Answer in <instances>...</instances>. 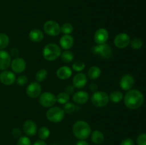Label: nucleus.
Here are the masks:
<instances>
[{"mask_svg":"<svg viewBox=\"0 0 146 145\" xmlns=\"http://www.w3.org/2000/svg\"><path fill=\"white\" fill-rule=\"evenodd\" d=\"M124 104L128 109H135L141 107L144 102L142 92L138 90H130L123 97Z\"/></svg>","mask_w":146,"mask_h":145,"instance_id":"f257e3e1","label":"nucleus"},{"mask_svg":"<svg viewBox=\"0 0 146 145\" xmlns=\"http://www.w3.org/2000/svg\"><path fill=\"white\" fill-rule=\"evenodd\" d=\"M72 132L76 137L81 140H84L91 134V128L88 122L84 120H78L73 125Z\"/></svg>","mask_w":146,"mask_h":145,"instance_id":"f03ea898","label":"nucleus"},{"mask_svg":"<svg viewBox=\"0 0 146 145\" xmlns=\"http://www.w3.org/2000/svg\"><path fill=\"white\" fill-rule=\"evenodd\" d=\"M61 49L60 46L54 43L46 44L43 48V57L48 61H55L61 55Z\"/></svg>","mask_w":146,"mask_h":145,"instance_id":"7ed1b4c3","label":"nucleus"},{"mask_svg":"<svg viewBox=\"0 0 146 145\" xmlns=\"http://www.w3.org/2000/svg\"><path fill=\"white\" fill-rule=\"evenodd\" d=\"M91 53L104 59H109L113 56V50L109 44H97L91 49Z\"/></svg>","mask_w":146,"mask_h":145,"instance_id":"20e7f679","label":"nucleus"},{"mask_svg":"<svg viewBox=\"0 0 146 145\" xmlns=\"http://www.w3.org/2000/svg\"><path fill=\"white\" fill-rule=\"evenodd\" d=\"M109 95L103 91H96L91 97V102L96 107H104L109 102Z\"/></svg>","mask_w":146,"mask_h":145,"instance_id":"39448f33","label":"nucleus"},{"mask_svg":"<svg viewBox=\"0 0 146 145\" xmlns=\"http://www.w3.org/2000/svg\"><path fill=\"white\" fill-rule=\"evenodd\" d=\"M47 119L53 123H58L64 119L65 112L62 108L59 107H51L47 110L46 114Z\"/></svg>","mask_w":146,"mask_h":145,"instance_id":"423d86ee","label":"nucleus"},{"mask_svg":"<svg viewBox=\"0 0 146 145\" xmlns=\"http://www.w3.org/2000/svg\"><path fill=\"white\" fill-rule=\"evenodd\" d=\"M38 102L44 107L49 108L54 106L56 102V96L52 92H45L39 95Z\"/></svg>","mask_w":146,"mask_h":145,"instance_id":"0eeeda50","label":"nucleus"},{"mask_svg":"<svg viewBox=\"0 0 146 145\" xmlns=\"http://www.w3.org/2000/svg\"><path fill=\"white\" fill-rule=\"evenodd\" d=\"M44 31L47 35L51 36H56L61 33V26L54 20H48L44 24Z\"/></svg>","mask_w":146,"mask_h":145,"instance_id":"6e6552de","label":"nucleus"},{"mask_svg":"<svg viewBox=\"0 0 146 145\" xmlns=\"http://www.w3.org/2000/svg\"><path fill=\"white\" fill-rule=\"evenodd\" d=\"M131 42V38L125 33H121L114 38V45L118 48H124L128 46Z\"/></svg>","mask_w":146,"mask_h":145,"instance_id":"1a4fd4ad","label":"nucleus"},{"mask_svg":"<svg viewBox=\"0 0 146 145\" xmlns=\"http://www.w3.org/2000/svg\"><path fill=\"white\" fill-rule=\"evenodd\" d=\"M41 92V86L38 82H32L27 86L26 93L31 98H36L39 97Z\"/></svg>","mask_w":146,"mask_h":145,"instance_id":"9d476101","label":"nucleus"},{"mask_svg":"<svg viewBox=\"0 0 146 145\" xmlns=\"http://www.w3.org/2000/svg\"><path fill=\"white\" fill-rule=\"evenodd\" d=\"M11 68L13 72L16 73H21L24 72L27 67L26 61L23 58L17 57L14 58L11 63Z\"/></svg>","mask_w":146,"mask_h":145,"instance_id":"9b49d317","label":"nucleus"},{"mask_svg":"<svg viewBox=\"0 0 146 145\" xmlns=\"http://www.w3.org/2000/svg\"><path fill=\"white\" fill-rule=\"evenodd\" d=\"M135 83V80L131 74H125L120 80V87L123 90L128 91L131 90Z\"/></svg>","mask_w":146,"mask_h":145,"instance_id":"f8f14e48","label":"nucleus"},{"mask_svg":"<svg viewBox=\"0 0 146 145\" xmlns=\"http://www.w3.org/2000/svg\"><path fill=\"white\" fill-rule=\"evenodd\" d=\"M16 75L9 71H4L0 73V82L5 85H11L15 82Z\"/></svg>","mask_w":146,"mask_h":145,"instance_id":"ddd939ff","label":"nucleus"},{"mask_svg":"<svg viewBox=\"0 0 146 145\" xmlns=\"http://www.w3.org/2000/svg\"><path fill=\"white\" fill-rule=\"evenodd\" d=\"M23 130L27 136H32L37 134L38 127H37L36 124L34 121L28 119L25 121L23 125Z\"/></svg>","mask_w":146,"mask_h":145,"instance_id":"4468645a","label":"nucleus"},{"mask_svg":"<svg viewBox=\"0 0 146 145\" xmlns=\"http://www.w3.org/2000/svg\"><path fill=\"white\" fill-rule=\"evenodd\" d=\"M108 31L104 28H100L94 34V41L97 44H106L108 39Z\"/></svg>","mask_w":146,"mask_h":145,"instance_id":"2eb2a0df","label":"nucleus"},{"mask_svg":"<svg viewBox=\"0 0 146 145\" xmlns=\"http://www.w3.org/2000/svg\"><path fill=\"white\" fill-rule=\"evenodd\" d=\"M11 63V55L7 51L0 50V70L6 71L9 68Z\"/></svg>","mask_w":146,"mask_h":145,"instance_id":"dca6fc26","label":"nucleus"},{"mask_svg":"<svg viewBox=\"0 0 146 145\" xmlns=\"http://www.w3.org/2000/svg\"><path fill=\"white\" fill-rule=\"evenodd\" d=\"M88 82V79H87V76L83 72H78L76 75H74V78H73V85L74 88H82Z\"/></svg>","mask_w":146,"mask_h":145,"instance_id":"f3484780","label":"nucleus"},{"mask_svg":"<svg viewBox=\"0 0 146 145\" xmlns=\"http://www.w3.org/2000/svg\"><path fill=\"white\" fill-rule=\"evenodd\" d=\"M88 100H89V95L86 91H78L73 95V101L75 103L79 104V105H84L86 103Z\"/></svg>","mask_w":146,"mask_h":145,"instance_id":"a211bd4d","label":"nucleus"},{"mask_svg":"<svg viewBox=\"0 0 146 145\" xmlns=\"http://www.w3.org/2000/svg\"><path fill=\"white\" fill-rule=\"evenodd\" d=\"M74 37L71 35H64L59 40L60 46L64 50H69L74 45Z\"/></svg>","mask_w":146,"mask_h":145,"instance_id":"6ab92c4d","label":"nucleus"},{"mask_svg":"<svg viewBox=\"0 0 146 145\" xmlns=\"http://www.w3.org/2000/svg\"><path fill=\"white\" fill-rule=\"evenodd\" d=\"M72 75V70L68 66H61L57 70L56 75L59 79L67 80Z\"/></svg>","mask_w":146,"mask_h":145,"instance_id":"aec40b11","label":"nucleus"},{"mask_svg":"<svg viewBox=\"0 0 146 145\" xmlns=\"http://www.w3.org/2000/svg\"><path fill=\"white\" fill-rule=\"evenodd\" d=\"M44 33L40 29H37V28L31 30L29 34V39L34 43H38L41 41L44 38Z\"/></svg>","mask_w":146,"mask_h":145,"instance_id":"412c9836","label":"nucleus"},{"mask_svg":"<svg viewBox=\"0 0 146 145\" xmlns=\"http://www.w3.org/2000/svg\"><path fill=\"white\" fill-rule=\"evenodd\" d=\"M91 141L96 144H101L104 141V135L101 131L95 130L91 134Z\"/></svg>","mask_w":146,"mask_h":145,"instance_id":"4be33fe9","label":"nucleus"},{"mask_svg":"<svg viewBox=\"0 0 146 145\" xmlns=\"http://www.w3.org/2000/svg\"><path fill=\"white\" fill-rule=\"evenodd\" d=\"M101 75V70L98 66H92L88 71V78L91 80L98 79Z\"/></svg>","mask_w":146,"mask_h":145,"instance_id":"5701e85b","label":"nucleus"},{"mask_svg":"<svg viewBox=\"0 0 146 145\" xmlns=\"http://www.w3.org/2000/svg\"><path fill=\"white\" fill-rule=\"evenodd\" d=\"M123 94L119 90L113 91L109 95V100L113 103H118L123 99Z\"/></svg>","mask_w":146,"mask_h":145,"instance_id":"b1692460","label":"nucleus"},{"mask_svg":"<svg viewBox=\"0 0 146 145\" xmlns=\"http://www.w3.org/2000/svg\"><path fill=\"white\" fill-rule=\"evenodd\" d=\"M61 58L64 63H71V61H74V55L72 51H69V50H65L63 51L61 53Z\"/></svg>","mask_w":146,"mask_h":145,"instance_id":"393cba45","label":"nucleus"},{"mask_svg":"<svg viewBox=\"0 0 146 145\" xmlns=\"http://www.w3.org/2000/svg\"><path fill=\"white\" fill-rule=\"evenodd\" d=\"M37 134L41 140H45V139H48L49 136L50 130L47 127H41L40 129H38Z\"/></svg>","mask_w":146,"mask_h":145,"instance_id":"a878e982","label":"nucleus"},{"mask_svg":"<svg viewBox=\"0 0 146 145\" xmlns=\"http://www.w3.org/2000/svg\"><path fill=\"white\" fill-rule=\"evenodd\" d=\"M47 76H48V72H47V71L46 69L42 68V69H40L37 71L35 75V78L37 82H44L46 79Z\"/></svg>","mask_w":146,"mask_h":145,"instance_id":"bb28decb","label":"nucleus"},{"mask_svg":"<svg viewBox=\"0 0 146 145\" xmlns=\"http://www.w3.org/2000/svg\"><path fill=\"white\" fill-rule=\"evenodd\" d=\"M9 44V38L4 33H0V50L7 48Z\"/></svg>","mask_w":146,"mask_h":145,"instance_id":"cd10ccee","label":"nucleus"},{"mask_svg":"<svg viewBox=\"0 0 146 145\" xmlns=\"http://www.w3.org/2000/svg\"><path fill=\"white\" fill-rule=\"evenodd\" d=\"M69 95L65 92H60L56 96V102H58L59 104H61V105H65L69 101Z\"/></svg>","mask_w":146,"mask_h":145,"instance_id":"c85d7f7f","label":"nucleus"},{"mask_svg":"<svg viewBox=\"0 0 146 145\" xmlns=\"http://www.w3.org/2000/svg\"><path fill=\"white\" fill-rule=\"evenodd\" d=\"M74 31V27L70 23H65L61 27V31L64 35H70Z\"/></svg>","mask_w":146,"mask_h":145,"instance_id":"c756f323","label":"nucleus"},{"mask_svg":"<svg viewBox=\"0 0 146 145\" xmlns=\"http://www.w3.org/2000/svg\"><path fill=\"white\" fill-rule=\"evenodd\" d=\"M85 63L81 61H75V62L72 64L73 70L76 71V72H81V71H82L85 68Z\"/></svg>","mask_w":146,"mask_h":145,"instance_id":"7c9ffc66","label":"nucleus"},{"mask_svg":"<svg viewBox=\"0 0 146 145\" xmlns=\"http://www.w3.org/2000/svg\"><path fill=\"white\" fill-rule=\"evenodd\" d=\"M76 108V105H74V103L68 102L67 103H66L65 105H64V111L66 113L71 114L73 113V112H75Z\"/></svg>","mask_w":146,"mask_h":145,"instance_id":"2f4dec72","label":"nucleus"},{"mask_svg":"<svg viewBox=\"0 0 146 145\" xmlns=\"http://www.w3.org/2000/svg\"><path fill=\"white\" fill-rule=\"evenodd\" d=\"M130 44H131V47H132L133 49L137 50V49H140V48L142 47L143 42L140 38H133L132 41H131Z\"/></svg>","mask_w":146,"mask_h":145,"instance_id":"473e14b6","label":"nucleus"},{"mask_svg":"<svg viewBox=\"0 0 146 145\" xmlns=\"http://www.w3.org/2000/svg\"><path fill=\"white\" fill-rule=\"evenodd\" d=\"M17 145H31V142L29 137L26 136H21L19 138Z\"/></svg>","mask_w":146,"mask_h":145,"instance_id":"72a5a7b5","label":"nucleus"},{"mask_svg":"<svg viewBox=\"0 0 146 145\" xmlns=\"http://www.w3.org/2000/svg\"><path fill=\"white\" fill-rule=\"evenodd\" d=\"M16 81H17V84L19 85H20V86H24V85H25L28 82V78L26 75H21L17 78Z\"/></svg>","mask_w":146,"mask_h":145,"instance_id":"f704fd0d","label":"nucleus"},{"mask_svg":"<svg viewBox=\"0 0 146 145\" xmlns=\"http://www.w3.org/2000/svg\"><path fill=\"white\" fill-rule=\"evenodd\" d=\"M138 145H146V134H141L137 138Z\"/></svg>","mask_w":146,"mask_h":145,"instance_id":"c9c22d12","label":"nucleus"},{"mask_svg":"<svg viewBox=\"0 0 146 145\" xmlns=\"http://www.w3.org/2000/svg\"><path fill=\"white\" fill-rule=\"evenodd\" d=\"M11 134L14 138H19L21 136V131L19 128H14L11 131Z\"/></svg>","mask_w":146,"mask_h":145,"instance_id":"e433bc0d","label":"nucleus"},{"mask_svg":"<svg viewBox=\"0 0 146 145\" xmlns=\"http://www.w3.org/2000/svg\"><path fill=\"white\" fill-rule=\"evenodd\" d=\"M120 145H135V144H134V141L132 139L127 138V139H123Z\"/></svg>","mask_w":146,"mask_h":145,"instance_id":"4c0bfd02","label":"nucleus"},{"mask_svg":"<svg viewBox=\"0 0 146 145\" xmlns=\"http://www.w3.org/2000/svg\"><path fill=\"white\" fill-rule=\"evenodd\" d=\"M10 54H11V56L16 57V58H17V57L19 56V51L18 48H13L11 50Z\"/></svg>","mask_w":146,"mask_h":145,"instance_id":"58836bf2","label":"nucleus"},{"mask_svg":"<svg viewBox=\"0 0 146 145\" xmlns=\"http://www.w3.org/2000/svg\"><path fill=\"white\" fill-rule=\"evenodd\" d=\"M74 85H68V86L66 87L65 89V92H66L67 94L70 95V94H72L74 91Z\"/></svg>","mask_w":146,"mask_h":145,"instance_id":"ea45409f","label":"nucleus"},{"mask_svg":"<svg viewBox=\"0 0 146 145\" xmlns=\"http://www.w3.org/2000/svg\"><path fill=\"white\" fill-rule=\"evenodd\" d=\"M89 89L91 90V91H94V92H96L97 90H98V85L95 83H92L90 85Z\"/></svg>","mask_w":146,"mask_h":145,"instance_id":"a19ab883","label":"nucleus"},{"mask_svg":"<svg viewBox=\"0 0 146 145\" xmlns=\"http://www.w3.org/2000/svg\"><path fill=\"white\" fill-rule=\"evenodd\" d=\"M33 145H47L44 141L43 140H38L36 142H34V144Z\"/></svg>","mask_w":146,"mask_h":145,"instance_id":"79ce46f5","label":"nucleus"},{"mask_svg":"<svg viewBox=\"0 0 146 145\" xmlns=\"http://www.w3.org/2000/svg\"><path fill=\"white\" fill-rule=\"evenodd\" d=\"M76 145H89V144H88V142H86V141L80 140V141H78V142H77L76 144Z\"/></svg>","mask_w":146,"mask_h":145,"instance_id":"37998d69","label":"nucleus"},{"mask_svg":"<svg viewBox=\"0 0 146 145\" xmlns=\"http://www.w3.org/2000/svg\"><path fill=\"white\" fill-rule=\"evenodd\" d=\"M53 145H56V144H53Z\"/></svg>","mask_w":146,"mask_h":145,"instance_id":"c03bdc74","label":"nucleus"}]
</instances>
